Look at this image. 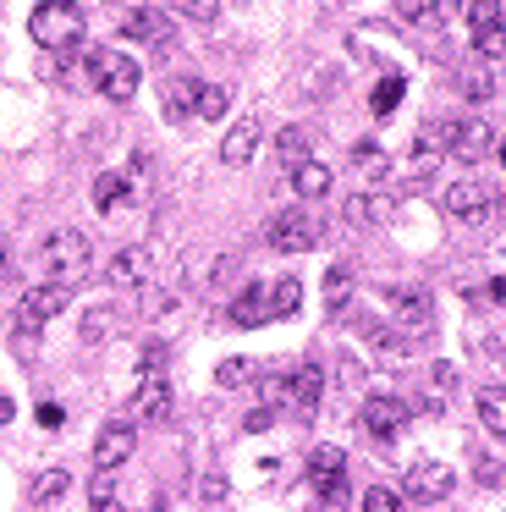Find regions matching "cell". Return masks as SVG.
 Listing matches in <instances>:
<instances>
[{
	"label": "cell",
	"instance_id": "obj_1",
	"mask_svg": "<svg viewBox=\"0 0 506 512\" xmlns=\"http://www.w3.org/2000/svg\"><path fill=\"white\" fill-rule=\"evenodd\" d=\"M83 28H88L83 6H72V0H39L28 17L33 45H44V50H77L83 45Z\"/></svg>",
	"mask_w": 506,
	"mask_h": 512
},
{
	"label": "cell",
	"instance_id": "obj_2",
	"mask_svg": "<svg viewBox=\"0 0 506 512\" xmlns=\"http://www.w3.org/2000/svg\"><path fill=\"white\" fill-rule=\"evenodd\" d=\"M88 265H94V243H88V232H77V226L50 232V243H44V270H50V281L72 287L77 276H88Z\"/></svg>",
	"mask_w": 506,
	"mask_h": 512
},
{
	"label": "cell",
	"instance_id": "obj_3",
	"mask_svg": "<svg viewBox=\"0 0 506 512\" xmlns=\"http://www.w3.org/2000/svg\"><path fill=\"white\" fill-rule=\"evenodd\" d=\"M66 303H72V287H61V281H44V287H33L28 298H22V309H17V347H33L39 325L55 320Z\"/></svg>",
	"mask_w": 506,
	"mask_h": 512
},
{
	"label": "cell",
	"instance_id": "obj_4",
	"mask_svg": "<svg viewBox=\"0 0 506 512\" xmlns=\"http://www.w3.org/2000/svg\"><path fill=\"white\" fill-rule=\"evenodd\" d=\"M308 485L319 490L325 507H341L347 501V452L341 446H314V457H308Z\"/></svg>",
	"mask_w": 506,
	"mask_h": 512
},
{
	"label": "cell",
	"instance_id": "obj_5",
	"mask_svg": "<svg viewBox=\"0 0 506 512\" xmlns=\"http://www.w3.org/2000/svg\"><path fill=\"white\" fill-rule=\"evenodd\" d=\"M138 83H143L138 61H127V56H110V50H99V67H94V89L105 94V100L127 105L132 94H138Z\"/></svg>",
	"mask_w": 506,
	"mask_h": 512
},
{
	"label": "cell",
	"instance_id": "obj_6",
	"mask_svg": "<svg viewBox=\"0 0 506 512\" xmlns=\"http://www.w3.org/2000/svg\"><path fill=\"white\" fill-rule=\"evenodd\" d=\"M495 149V133L484 116H462V122H446V155L451 160H479Z\"/></svg>",
	"mask_w": 506,
	"mask_h": 512
},
{
	"label": "cell",
	"instance_id": "obj_7",
	"mask_svg": "<svg viewBox=\"0 0 506 512\" xmlns=\"http://www.w3.org/2000/svg\"><path fill=\"white\" fill-rule=\"evenodd\" d=\"M314 243H319L314 215L286 210V215H275V221H270V248H281V254H308Z\"/></svg>",
	"mask_w": 506,
	"mask_h": 512
},
{
	"label": "cell",
	"instance_id": "obj_8",
	"mask_svg": "<svg viewBox=\"0 0 506 512\" xmlns=\"http://www.w3.org/2000/svg\"><path fill=\"white\" fill-rule=\"evenodd\" d=\"M451 485H457V474H451L446 463H435V457L413 463V468H407V479H402V490H407L413 501H446Z\"/></svg>",
	"mask_w": 506,
	"mask_h": 512
},
{
	"label": "cell",
	"instance_id": "obj_9",
	"mask_svg": "<svg viewBox=\"0 0 506 512\" xmlns=\"http://www.w3.org/2000/svg\"><path fill=\"white\" fill-rule=\"evenodd\" d=\"M446 215H451V221H462V226H479L484 215H490V188L473 182V177H462L457 188H446Z\"/></svg>",
	"mask_w": 506,
	"mask_h": 512
},
{
	"label": "cell",
	"instance_id": "obj_10",
	"mask_svg": "<svg viewBox=\"0 0 506 512\" xmlns=\"http://www.w3.org/2000/svg\"><path fill=\"white\" fill-rule=\"evenodd\" d=\"M402 424H407V402H396V397H369L363 402V430H369L374 441H396Z\"/></svg>",
	"mask_w": 506,
	"mask_h": 512
},
{
	"label": "cell",
	"instance_id": "obj_11",
	"mask_svg": "<svg viewBox=\"0 0 506 512\" xmlns=\"http://www.w3.org/2000/svg\"><path fill=\"white\" fill-rule=\"evenodd\" d=\"M132 446H138V435H132V424L110 419L105 430L94 435V468H121L132 457Z\"/></svg>",
	"mask_w": 506,
	"mask_h": 512
},
{
	"label": "cell",
	"instance_id": "obj_12",
	"mask_svg": "<svg viewBox=\"0 0 506 512\" xmlns=\"http://www.w3.org/2000/svg\"><path fill=\"white\" fill-rule=\"evenodd\" d=\"M385 298H391L396 320H402L407 331H424V325L435 320V298H429L424 287H391V292H385Z\"/></svg>",
	"mask_w": 506,
	"mask_h": 512
},
{
	"label": "cell",
	"instance_id": "obj_13",
	"mask_svg": "<svg viewBox=\"0 0 506 512\" xmlns=\"http://www.w3.org/2000/svg\"><path fill=\"white\" fill-rule=\"evenodd\" d=\"M259 138H264L259 116H242V122L220 138V160H226V166H248V160L259 155Z\"/></svg>",
	"mask_w": 506,
	"mask_h": 512
},
{
	"label": "cell",
	"instance_id": "obj_14",
	"mask_svg": "<svg viewBox=\"0 0 506 512\" xmlns=\"http://www.w3.org/2000/svg\"><path fill=\"white\" fill-rule=\"evenodd\" d=\"M132 402H138V413H143V419H154V424L171 419V386H165L160 375H138V397H132Z\"/></svg>",
	"mask_w": 506,
	"mask_h": 512
},
{
	"label": "cell",
	"instance_id": "obj_15",
	"mask_svg": "<svg viewBox=\"0 0 506 512\" xmlns=\"http://www.w3.org/2000/svg\"><path fill=\"white\" fill-rule=\"evenodd\" d=\"M231 320H237V325H264V320H270V287H259V281L242 287L237 303H231Z\"/></svg>",
	"mask_w": 506,
	"mask_h": 512
},
{
	"label": "cell",
	"instance_id": "obj_16",
	"mask_svg": "<svg viewBox=\"0 0 506 512\" xmlns=\"http://www.w3.org/2000/svg\"><path fill=\"white\" fill-rule=\"evenodd\" d=\"M440 155H446V127H424V133L413 138V171L429 177V171L440 166Z\"/></svg>",
	"mask_w": 506,
	"mask_h": 512
},
{
	"label": "cell",
	"instance_id": "obj_17",
	"mask_svg": "<svg viewBox=\"0 0 506 512\" xmlns=\"http://www.w3.org/2000/svg\"><path fill=\"white\" fill-rule=\"evenodd\" d=\"M149 276V259H143V248H121L116 259H110V287H138V281Z\"/></svg>",
	"mask_w": 506,
	"mask_h": 512
},
{
	"label": "cell",
	"instance_id": "obj_18",
	"mask_svg": "<svg viewBox=\"0 0 506 512\" xmlns=\"http://www.w3.org/2000/svg\"><path fill=\"white\" fill-rule=\"evenodd\" d=\"M292 188H297V199H325L330 193V166H319V160L292 166Z\"/></svg>",
	"mask_w": 506,
	"mask_h": 512
},
{
	"label": "cell",
	"instance_id": "obj_19",
	"mask_svg": "<svg viewBox=\"0 0 506 512\" xmlns=\"http://www.w3.org/2000/svg\"><path fill=\"white\" fill-rule=\"evenodd\" d=\"M319 391H325V369H319V364H303V369L292 375V402H297L303 413H314V408H319Z\"/></svg>",
	"mask_w": 506,
	"mask_h": 512
},
{
	"label": "cell",
	"instance_id": "obj_20",
	"mask_svg": "<svg viewBox=\"0 0 506 512\" xmlns=\"http://www.w3.org/2000/svg\"><path fill=\"white\" fill-rule=\"evenodd\" d=\"M66 485H72V479H66V468H39V474H33V485H28V501H33V507H50V501L66 496Z\"/></svg>",
	"mask_w": 506,
	"mask_h": 512
},
{
	"label": "cell",
	"instance_id": "obj_21",
	"mask_svg": "<svg viewBox=\"0 0 506 512\" xmlns=\"http://www.w3.org/2000/svg\"><path fill=\"white\" fill-rule=\"evenodd\" d=\"M396 12H402L407 23L429 28V23H440V17H451V12H457V0H396Z\"/></svg>",
	"mask_w": 506,
	"mask_h": 512
},
{
	"label": "cell",
	"instance_id": "obj_22",
	"mask_svg": "<svg viewBox=\"0 0 506 512\" xmlns=\"http://www.w3.org/2000/svg\"><path fill=\"white\" fill-rule=\"evenodd\" d=\"M121 34H127V39H154V45H160V39H165V12H154V6H138V12H127Z\"/></svg>",
	"mask_w": 506,
	"mask_h": 512
},
{
	"label": "cell",
	"instance_id": "obj_23",
	"mask_svg": "<svg viewBox=\"0 0 506 512\" xmlns=\"http://www.w3.org/2000/svg\"><path fill=\"white\" fill-rule=\"evenodd\" d=\"M193 100H198V83L193 78H171V83H165V116H171V122H187V116H193Z\"/></svg>",
	"mask_w": 506,
	"mask_h": 512
},
{
	"label": "cell",
	"instance_id": "obj_24",
	"mask_svg": "<svg viewBox=\"0 0 506 512\" xmlns=\"http://www.w3.org/2000/svg\"><path fill=\"white\" fill-rule=\"evenodd\" d=\"M88 507L94 512H121L116 507V468H94V479H88Z\"/></svg>",
	"mask_w": 506,
	"mask_h": 512
},
{
	"label": "cell",
	"instance_id": "obj_25",
	"mask_svg": "<svg viewBox=\"0 0 506 512\" xmlns=\"http://www.w3.org/2000/svg\"><path fill=\"white\" fill-rule=\"evenodd\" d=\"M94 204L99 210H121V204H127V177H116V171H99L94 177Z\"/></svg>",
	"mask_w": 506,
	"mask_h": 512
},
{
	"label": "cell",
	"instance_id": "obj_26",
	"mask_svg": "<svg viewBox=\"0 0 506 512\" xmlns=\"http://www.w3.org/2000/svg\"><path fill=\"white\" fill-rule=\"evenodd\" d=\"M347 298H352V270H347V265H330V270H325V309H330V314L347 309Z\"/></svg>",
	"mask_w": 506,
	"mask_h": 512
},
{
	"label": "cell",
	"instance_id": "obj_27",
	"mask_svg": "<svg viewBox=\"0 0 506 512\" xmlns=\"http://www.w3.org/2000/svg\"><path fill=\"white\" fill-rule=\"evenodd\" d=\"M297 303H303V287H297L292 276H286V281H270V320H281V314H297Z\"/></svg>",
	"mask_w": 506,
	"mask_h": 512
},
{
	"label": "cell",
	"instance_id": "obj_28",
	"mask_svg": "<svg viewBox=\"0 0 506 512\" xmlns=\"http://www.w3.org/2000/svg\"><path fill=\"white\" fill-rule=\"evenodd\" d=\"M275 155H281V166H303L308 160V133L303 127H286V133L275 138Z\"/></svg>",
	"mask_w": 506,
	"mask_h": 512
},
{
	"label": "cell",
	"instance_id": "obj_29",
	"mask_svg": "<svg viewBox=\"0 0 506 512\" xmlns=\"http://www.w3.org/2000/svg\"><path fill=\"white\" fill-rule=\"evenodd\" d=\"M479 419L490 424L495 435H506V391H495V386L479 391Z\"/></svg>",
	"mask_w": 506,
	"mask_h": 512
},
{
	"label": "cell",
	"instance_id": "obj_30",
	"mask_svg": "<svg viewBox=\"0 0 506 512\" xmlns=\"http://www.w3.org/2000/svg\"><path fill=\"white\" fill-rule=\"evenodd\" d=\"M226 105H231V94L215 89V83H204L198 100H193V111H198V122H215V116H226Z\"/></svg>",
	"mask_w": 506,
	"mask_h": 512
},
{
	"label": "cell",
	"instance_id": "obj_31",
	"mask_svg": "<svg viewBox=\"0 0 506 512\" xmlns=\"http://www.w3.org/2000/svg\"><path fill=\"white\" fill-rule=\"evenodd\" d=\"M468 23H473V34H479V28H501L506 23V0H473Z\"/></svg>",
	"mask_w": 506,
	"mask_h": 512
},
{
	"label": "cell",
	"instance_id": "obj_32",
	"mask_svg": "<svg viewBox=\"0 0 506 512\" xmlns=\"http://www.w3.org/2000/svg\"><path fill=\"white\" fill-rule=\"evenodd\" d=\"M473 50H479L484 61H506V23L501 28H479V34H473Z\"/></svg>",
	"mask_w": 506,
	"mask_h": 512
},
{
	"label": "cell",
	"instance_id": "obj_33",
	"mask_svg": "<svg viewBox=\"0 0 506 512\" xmlns=\"http://www.w3.org/2000/svg\"><path fill=\"white\" fill-rule=\"evenodd\" d=\"M171 6L187 17V23H198V28H209V23H215V12H220V0H171Z\"/></svg>",
	"mask_w": 506,
	"mask_h": 512
},
{
	"label": "cell",
	"instance_id": "obj_34",
	"mask_svg": "<svg viewBox=\"0 0 506 512\" xmlns=\"http://www.w3.org/2000/svg\"><path fill=\"white\" fill-rule=\"evenodd\" d=\"M248 375H253V364H248V358H226V364L215 369V380H220V386H226V391L248 386Z\"/></svg>",
	"mask_w": 506,
	"mask_h": 512
},
{
	"label": "cell",
	"instance_id": "obj_35",
	"mask_svg": "<svg viewBox=\"0 0 506 512\" xmlns=\"http://www.w3.org/2000/svg\"><path fill=\"white\" fill-rule=\"evenodd\" d=\"M347 221H352V226H374V221H380V199H369V193L347 199Z\"/></svg>",
	"mask_w": 506,
	"mask_h": 512
},
{
	"label": "cell",
	"instance_id": "obj_36",
	"mask_svg": "<svg viewBox=\"0 0 506 512\" xmlns=\"http://www.w3.org/2000/svg\"><path fill=\"white\" fill-rule=\"evenodd\" d=\"M363 512H402V496H396L391 485H369V496H363Z\"/></svg>",
	"mask_w": 506,
	"mask_h": 512
},
{
	"label": "cell",
	"instance_id": "obj_37",
	"mask_svg": "<svg viewBox=\"0 0 506 512\" xmlns=\"http://www.w3.org/2000/svg\"><path fill=\"white\" fill-rule=\"evenodd\" d=\"M396 100H402V78L391 72V78H385L380 89H374V116H391V111H396Z\"/></svg>",
	"mask_w": 506,
	"mask_h": 512
},
{
	"label": "cell",
	"instance_id": "obj_38",
	"mask_svg": "<svg viewBox=\"0 0 506 512\" xmlns=\"http://www.w3.org/2000/svg\"><path fill=\"white\" fill-rule=\"evenodd\" d=\"M110 325H116V314H110V309H94V314L83 320V342H105Z\"/></svg>",
	"mask_w": 506,
	"mask_h": 512
},
{
	"label": "cell",
	"instance_id": "obj_39",
	"mask_svg": "<svg viewBox=\"0 0 506 512\" xmlns=\"http://www.w3.org/2000/svg\"><path fill=\"white\" fill-rule=\"evenodd\" d=\"M237 270H242V259H237V254H226V259H220V265H215V276H209V287H215V292H226Z\"/></svg>",
	"mask_w": 506,
	"mask_h": 512
},
{
	"label": "cell",
	"instance_id": "obj_40",
	"mask_svg": "<svg viewBox=\"0 0 506 512\" xmlns=\"http://www.w3.org/2000/svg\"><path fill=\"white\" fill-rule=\"evenodd\" d=\"M226 474H204V479H198V496H204V501H226Z\"/></svg>",
	"mask_w": 506,
	"mask_h": 512
},
{
	"label": "cell",
	"instance_id": "obj_41",
	"mask_svg": "<svg viewBox=\"0 0 506 512\" xmlns=\"http://www.w3.org/2000/svg\"><path fill=\"white\" fill-rule=\"evenodd\" d=\"M270 424H275V408H253V413H248V419H242V430H253V435H264V430H270Z\"/></svg>",
	"mask_w": 506,
	"mask_h": 512
},
{
	"label": "cell",
	"instance_id": "obj_42",
	"mask_svg": "<svg viewBox=\"0 0 506 512\" xmlns=\"http://www.w3.org/2000/svg\"><path fill=\"white\" fill-rule=\"evenodd\" d=\"M160 364H165V342H149V347H143V375L160 369Z\"/></svg>",
	"mask_w": 506,
	"mask_h": 512
},
{
	"label": "cell",
	"instance_id": "obj_43",
	"mask_svg": "<svg viewBox=\"0 0 506 512\" xmlns=\"http://www.w3.org/2000/svg\"><path fill=\"white\" fill-rule=\"evenodd\" d=\"M479 479H484V485H501V463H490V457H479Z\"/></svg>",
	"mask_w": 506,
	"mask_h": 512
},
{
	"label": "cell",
	"instance_id": "obj_44",
	"mask_svg": "<svg viewBox=\"0 0 506 512\" xmlns=\"http://www.w3.org/2000/svg\"><path fill=\"white\" fill-rule=\"evenodd\" d=\"M39 424H44V430H55V424H61V408H55V402H44V408H39Z\"/></svg>",
	"mask_w": 506,
	"mask_h": 512
},
{
	"label": "cell",
	"instance_id": "obj_45",
	"mask_svg": "<svg viewBox=\"0 0 506 512\" xmlns=\"http://www.w3.org/2000/svg\"><path fill=\"white\" fill-rule=\"evenodd\" d=\"M484 292H490V303H501V309H506V276H495Z\"/></svg>",
	"mask_w": 506,
	"mask_h": 512
},
{
	"label": "cell",
	"instance_id": "obj_46",
	"mask_svg": "<svg viewBox=\"0 0 506 512\" xmlns=\"http://www.w3.org/2000/svg\"><path fill=\"white\" fill-rule=\"evenodd\" d=\"M17 419V408H11V397H0V424H11Z\"/></svg>",
	"mask_w": 506,
	"mask_h": 512
},
{
	"label": "cell",
	"instance_id": "obj_47",
	"mask_svg": "<svg viewBox=\"0 0 506 512\" xmlns=\"http://www.w3.org/2000/svg\"><path fill=\"white\" fill-rule=\"evenodd\" d=\"M495 155H501V166H506V138H495Z\"/></svg>",
	"mask_w": 506,
	"mask_h": 512
}]
</instances>
